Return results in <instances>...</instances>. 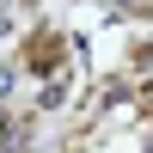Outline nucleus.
Segmentation results:
<instances>
[{
    "instance_id": "f257e3e1",
    "label": "nucleus",
    "mask_w": 153,
    "mask_h": 153,
    "mask_svg": "<svg viewBox=\"0 0 153 153\" xmlns=\"http://www.w3.org/2000/svg\"><path fill=\"white\" fill-rule=\"evenodd\" d=\"M12 80H19V68H0V98L12 92Z\"/></svg>"
},
{
    "instance_id": "f03ea898",
    "label": "nucleus",
    "mask_w": 153,
    "mask_h": 153,
    "mask_svg": "<svg viewBox=\"0 0 153 153\" xmlns=\"http://www.w3.org/2000/svg\"><path fill=\"white\" fill-rule=\"evenodd\" d=\"M117 6H135V0H117Z\"/></svg>"
}]
</instances>
